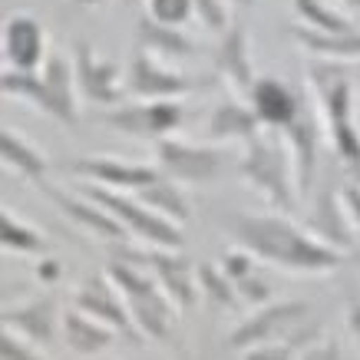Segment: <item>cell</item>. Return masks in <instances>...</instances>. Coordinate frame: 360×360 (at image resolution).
Instances as JSON below:
<instances>
[{
  "instance_id": "cell-1",
  "label": "cell",
  "mask_w": 360,
  "mask_h": 360,
  "mask_svg": "<svg viewBox=\"0 0 360 360\" xmlns=\"http://www.w3.org/2000/svg\"><path fill=\"white\" fill-rule=\"evenodd\" d=\"M229 229L241 248H248L255 258L281 264L288 271L321 274L340 264V251L317 241L284 215H231Z\"/></svg>"
},
{
  "instance_id": "cell-2",
  "label": "cell",
  "mask_w": 360,
  "mask_h": 360,
  "mask_svg": "<svg viewBox=\"0 0 360 360\" xmlns=\"http://www.w3.org/2000/svg\"><path fill=\"white\" fill-rule=\"evenodd\" d=\"M0 89H4V96L27 99L30 106H37L40 112H46L50 120H56L60 126H66V129H73V126L79 122L77 73H73V63L60 53L46 56L44 70H37V73L4 70Z\"/></svg>"
},
{
  "instance_id": "cell-3",
  "label": "cell",
  "mask_w": 360,
  "mask_h": 360,
  "mask_svg": "<svg viewBox=\"0 0 360 360\" xmlns=\"http://www.w3.org/2000/svg\"><path fill=\"white\" fill-rule=\"evenodd\" d=\"M106 274L110 281L116 284V291L122 295L126 307H129V317L136 330L142 338L153 340H165L169 338V324H172V297L162 291V284L155 281V274L139 262H129V258H116V262L106 264Z\"/></svg>"
},
{
  "instance_id": "cell-4",
  "label": "cell",
  "mask_w": 360,
  "mask_h": 360,
  "mask_svg": "<svg viewBox=\"0 0 360 360\" xmlns=\"http://www.w3.org/2000/svg\"><path fill=\"white\" fill-rule=\"evenodd\" d=\"M238 172L278 212H295L297 208L295 159H291V149L284 142H274L268 136L245 142V153L238 159Z\"/></svg>"
},
{
  "instance_id": "cell-5",
  "label": "cell",
  "mask_w": 360,
  "mask_h": 360,
  "mask_svg": "<svg viewBox=\"0 0 360 360\" xmlns=\"http://www.w3.org/2000/svg\"><path fill=\"white\" fill-rule=\"evenodd\" d=\"M311 89L321 106V116L328 122V139L334 153L357 169L360 165V132L354 126V83L347 77L334 73L330 66L314 63L311 66Z\"/></svg>"
},
{
  "instance_id": "cell-6",
  "label": "cell",
  "mask_w": 360,
  "mask_h": 360,
  "mask_svg": "<svg viewBox=\"0 0 360 360\" xmlns=\"http://www.w3.org/2000/svg\"><path fill=\"white\" fill-rule=\"evenodd\" d=\"M79 192L86 198H93L96 205H103L110 212L112 219L120 221L122 229L142 238L149 248H169V251H182L186 248V238H182V229L175 221L155 215L153 208H146L136 195H122L116 188H106V186H79Z\"/></svg>"
},
{
  "instance_id": "cell-7",
  "label": "cell",
  "mask_w": 360,
  "mask_h": 360,
  "mask_svg": "<svg viewBox=\"0 0 360 360\" xmlns=\"http://www.w3.org/2000/svg\"><path fill=\"white\" fill-rule=\"evenodd\" d=\"M155 159H159V169L169 179L186 182V186H208V182H215L229 172V153L225 149L195 146V142L175 139V136H165V139L155 142Z\"/></svg>"
},
{
  "instance_id": "cell-8",
  "label": "cell",
  "mask_w": 360,
  "mask_h": 360,
  "mask_svg": "<svg viewBox=\"0 0 360 360\" xmlns=\"http://www.w3.org/2000/svg\"><path fill=\"white\" fill-rule=\"evenodd\" d=\"M126 96H136V99H182L195 89H205L212 86V79H195V77H186L179 73L172 66H165L162 60H155L153 53H146L136 46V53L129 60V70H126Z\"/></svg>"
},
{
  "instance_id": "cell-9",
  "label": "cell",
  "mask_w": 360,
  "mask_h": 360,
  "mask_svg": "<svg viewBox=\"0 0 360 360\" xmlns=\"http://www.w3.org/2000/svg\"><path fill=\"white\" fill-rule=\"evenodd\" d=\"M307 311H311V307H307L304 301H278V304L258 307L245 324H238V328L231 330L229 347L245 354V350L262 347V344L288 340L297 328H301V324H304Z\"/></svg>"
},
{
  "instance_id": "cell-10",
  "label": "cell",
  "mask_w": 360,
  "mask_h": 360,
  "mask_svg": "<svg viewBox=\"0 0 360 360\" xmlns=\"http://www.w3.org/2000/svg\"><path fill=\"white\" fill-rule=\"evenodd\" d=\"M182 103L179 99H153V103H129L106 112V126L132 139H165L182 126Z\"/></svg>"
},
{
  "instance_id": "cell-11",
  "label": "cell",
  "mask_w": 360,
  "mask_h": 360,
  "mask_svg": "<svg viewBox=\"0 0 360 360\" xmlns=\"http://www.w3.org/2000/svg\"><path fill=\"white\" fill-rule=\"evenodd\" d=\"M120 258L146 264L155 274V281L162 284V291L172 297V304L179 311H188L198 297V284H195V268L182 251H169V248H149V251H120Z\"/></svg>"
},
{
  "instance_id": "cell-12",
  "label": "cell",
  "mask_w": 360,
  "mask_h": 360,
  "mask_svg": "<svg viewBox=\"0 0 360 360\" xmlns=\"http://www.w3.org/2000/svg\"><path fill=\"white\" fill-rule=\"evenodd\" d=\"M73 73H77V89L96 106H120L126 99V83L120 79L122 77L120 63L96 56V50L86 40H79L73 46Z\"/></svg>"
},
{
  "instance_id": "cell-13",
  "label": "cell",
  "mask_w": 360,
  "mask_h": 360,
  "mask_svg": "<svg viewBox=\"0 0 360 360\" xmlns=\"http://www.w3.org/2000/svg\"><path fill=\"white\" fill-rule=\"evenodd\" d=\"M73 304L79 307V311H86L89 317H96V321H103L106 328H112L116 334H122L126 340H132V344H139V330H136V324H132L129 317V307H126V301H122V295L116 291V284L110 281V274H89L86 281L77 288V295H73Z\"/></svg>"
},
{
  "instance_id": "cell-14",
  "label": "cell",
  "mask_w": 360,
  "mask_h": 360,
  "mask_svg": "<svg viewBox=\"0 0 360 360\" xmlns=\"http://www.w3.org/2000/svg\"><path fill=\"white\" fill-rule=\"evenodd\" d=\"M46 30L33 13H13L4 23V60L7 70L37 73L46 63Z\"/></svg>"
},
{
  "instance_id": "cell-15",
  "label": "cell",
  "mask_w": 360,
  "mask_h": 360,
  "mask_svg": "<svg viewBox=\"0 0 360 360\" xmlns=\"http://www.w3.org/2000/svg\"><path fill=\"white\" fill-rule=\"evenodd\" d=\"M70 172L93 179V186H106L116 192H139V188L153 186L159 179V169L139 162H120L110 155H79L70 162Z\"/></svg>"
},
{
  "instance_id": "cell-16",
  "label": "cell",
  "mask_w": 360,
  "mask_h": 360,
  "mask_svg": "<svg viewBox=\"0 0 360 360\" xmlns=\"http://www.w3.org/2000/svg\"><path fill=\"white\" fill-rule=\"evenodd\" d=\"M37 186L44 188V195L50 198V202L63 212L66 219L77 225V229L89 231V235H99V238H106V241H120L122 235H126V229H122L120 221L112 219L103 205H96L93 198L83 195V192H79V195H70V192H63V188L44 186V182H37Z\"/></svg>"
},
{
  "instance_id": "cell-17",
  "label": "cell",
  "mask_w": 360,
  "mask_h": 360,
  "mask_svg": "<svg viewBox=\"0 0 360 360\" xmlns=\"http://www.w3.org/2000/svg\"><path fill=\"white\" fill-rule=\"evenodd\" d=\"M215 70L221 73V79H229L238 96H251L258 77H255V66H251L248 33L241 23H231L229 30L221 33L219 46H215Z\"/></svg>"
},
{
  "instance_id": "cell-18",
  "label": "cell",
  "mask_w": 360,
  "mask_h": 360,
  "mask_svg": "<svg viewBox=\"0 0 360 360\" xmlns=\"http://www.w3.org/2000/svg\"><path fill=\"white\" fill-rule=\"evenodd\" d=\"M60 317L63 314H56L53 297H33L27 304L4 311V330H13V334H20L23 340H30L37 347H46L56 338Z\"/></svg>"
},
{
  "instance_id": "cell-19",
  "label": "cell",
  "mask_w": 360,
  "mask_h": 360,
  "mask_svg": "<svg viewBox=\"0 0 360 360\" xmlns=\"http://www.w3.org/2000/svg\"><path fill=\"white\" fill-rule=\"evenodd\" d=\"M307 225H311V235H314L317 241L330 245L334 251H354V245H357V235H354L357 229L350 225L347 212L340 205V192L334 195L330 188H324V192L317 195L314 208H311Z\"/></svg>"
},
{
  "instance_id": "cell-20",
  "label": "cell",
  "mask_w": 360,
  "mask_h": 360,
  "mask_svg": "<svg viewBox=\"0 0 360 360\" xmlns=\"http://www.w3.org/2000/svg\"><path fill=\"white\" fill-rule=\"evenodd\" d=\"M251 110L258 112V120L274 129H288L291 122L301 116V99L288 83L274 77H258L255 89H251Z\"/></svg>"
},
{
  "instance_id": "cell-21",
  "label": "cell",
  "mask_w": 360,
  "mask_h": 360,
  "mask_svg": "<svg viewBox=\"0 0 360 360\" xmlns=\"http://www.w3.org/2000/svg\"><path fill=\"white\" fill-rule=\"evenodd\" d=\"M60 334H63L66 347L73 350V354H79V357L103 354V350H110L112 340H116V330L106 328L96 317H89L86 311H79L77 304L63 311V317H60Z\"/></svg>"
},
{
  "instance_id": "cell-22",
  "label": "cell",
  "mask_w": 360,
  "mask_h": 360,
  "mask_svg": "<svg viewBox=\"0 0 360 360\" xmlns=\"http://www.w3.org/2000/svg\"><path fill=\"white\" fill-rule=\"evenodd\" d=\"M284 146L291 149L295 159V179H297V195H307L317 175V126L311 116H297L288 129H284Z\"/></svg>"
},
{
  "instance_id": "cell-23",
  "label": "cell",
  "mask_w": 360,
  "mask_h": 360,
  "mask_svg": "<svg viewBox=\"0 0 360 360\" xmlns=\"http://www.w3.org/2000/svg\"><path fill=\"white\" fill-rule=\"evenodd\" d=\"M262 126L264 122L258 120V112L238 103V99H225L219 103L212 116H208V139L212 142H251L262 136Z\"/></svg>"
},
{
  "instance_id": "cell-24",
  "label": "cell",
  "mask_w": 360,
  "mask_h": 360,
  "mask_svg": "<svg viewBox=\"0 0 360 360\" xmlns=\"http://www.w3.org/2000/svg\"><path fill=\"white\" fill-rule=\"evenodd\" d=\"M136 46L146 50V53H153L155 60H188L195 53V44L179 27H165V23L153 20V17H142L139 20Z\"/></svg>"
},
{
  "instance_id": "cell-25",
  "label": "cell",
  "mask_w": 360,
  "mask_h": 360,
  "mask_svg": "<svg viewBox=\"0 0 360 360\" xmlns=\"http://www.w3.org/2000/svg\"><path fill=\"white\" fill-rule=\"evenodd\" d=\"M136 198H139L146 208H153L155 215H162V219L175 221V225H186V221L192 219V205H188L186 192H182V186H179L175 179H169V175H159L153 186L139 188Z\"/></svg>"
},
{
  "instance_id": "cell-26",
  "label": "cell",
  "mask_w": 360,
  "mask_h": 360,
  "mask_svg": "<svg viewBox=\"0 0 360 360\" xmlns=\"http://www.w3.org/2000/svg\"><path fill=\"white\" fill-rule=\"evenodd\" d=\"M291 37L311 56H324V60H360V30L321 33V30H311V27H291Z\"/></svg>"
},
{
  "instance_id": "cell-27",
  "label": "cell",
  "mask_w": 360,
  "mask_h": 360,
  "mask_svg": "<svg viewBox=\"0 0 360 360\" xmlns=\"http://www.w3.org/2000/svg\"><path fill=\"white\" fill-rule=\"evenodd\" d=\"M0 159H4V165H13L23 179H30V182H44L46 155L40 153L33 142L23 139L20 132H13V129L0 132Z\"/></svg>"
},
{
  "instance_id": "cell-28",
  "label": "cell",
  "mask_w": 360,
  "mask_h": 360,
  "mask_svg": "<svg viewBox=\"0 0 360 360\" xmlns=\"http://www.w3.org/2000/svg\"><path fill=\"white\" fill-rule=\"evenodd\" d=\"M0 245L7 251H17V255H44L46 251V238L40 231L20 221L11 208L0 212Z\"/></svg>"
},
{
  "instance_id": "cell-29",
  "label": "cell",
  "mask_w": 360,
  "mask_h": 360,
  "mask_svg": "<svg viewBox=\"0 0 360 360\" xmlns=\"http://www.w3.org/2000/svg\"><path fill=\"white\" fill-rule=\"evenodd\" d=\"M291 7H295V13L311 30H321V33H354L357 30L344 13L330 11L324 0H291Z\"/></svg>"
},
{
  "instance_id": "cell-30",
  "label": "cell",
  "mask_w": 360,
  "mask_h": 360,
  "mask_svg": "<svg viewBox=\"0 0 360 360\" xmlns=\"http://www.w3.org/2000/svg\"><path fill=\"white\" fill-rule=\"evenodd\" d=\"M198 288L205 291V297L212 304L219 307H238V291H235V281H231L229 274L215 268V264H202L198 268Z\"/></svg>"
},
{
  "instance_id": "cell-31",
  "label": "cell",
  "mask_w": 360,
  "mask_h": 360,
  "mask_svg": "<svg viewBox=\"0 0 360 360\" xmlns=\"http://www.w3.org/2000/svg\"><path fill=\"white\" fill-rule=\"evenodd\" d=\"M195 13L192 0H149V17L165 27H182Z\"/></svg>"
},
{
  "instance_id": "cell-32",
  "label": "cell",
  "mask_w": 360,
  "mask_h": 360,
  "mask_svg": "<svg viewBox=\"0 0 360 360\" xmlns=\"http://www.w3.org/2000/svg\"><path fill=\"white\" fill-rule=\"evenodd\" d=\"M192 7H195V17L202 20V27H205V30L225 33V30L231 27L225 0H192Z\"/></svg>"
},
{
  "instance_id": "cell-33",
  "label": "cell",
  "mask_w": 360,
  "mask_h": 360,
  "mask_svg": "<svg viewBox=\"0 0 360 360\" xmlns=\"http://www.w3.org/2000/svg\"><path fill=\"white\" fill-rule=\"evenodd\" d=\"M235 291H238V297L245 301V304H251V307L271 304V284L264 281L258 271L248 274V278H241V281H235Z\"/></svg>"
},
{
  "instance_id": "cell-34",
  "label": "cell",
  "mask_w": 360,
  "mask_h": 360,
  "mask_svg": "<svg viewBox=\"0 0 360 360\" xmlns=\"http://www.w3.org/2000/svg\"><path fill=\"white\" fill-rule=\"evenodd\" d=\"M0 357L4 360H46L37 344L23 340L20 334H13V330H4V338H0Z\"/></svg>"
},
{
  "instance_id": "cell-35",
  "label": "cell",
  "mask_w": 360,
  "mask_h": 360,
  "mask_svg": "<svg viewBox=\"0 0 360 360\" xmlns=\"http://www.w3.org/2000/svg\"><path fill=\"white\" fill-rule=\"evenodd\" d=\"M221 271L229 274L231 281H241V278H248L255 274V255L248 248H231L221 255Z\"/></svg>"
},
{
  "instance_id": "cell-36",
  "label": "cell",
  "mask_w": 360,
  "mask_h": 360,
  "mask_svg": "<svg viewBox=\"0 0 360 360\" xmlns=\"http://www.w3.org/2000/svg\"><path fill=\"white\" fill-rule=\"evenodd\" d=\"M241 360H295V347L288 340L278 344H262V347H251L241 354Z\"/></svg>"
},
{
  "instance_id": "cell-37",
  "label": "cell",
  "mask_w": 360,
  "mask_h": 360,
  "mask_svg": "<svg viewBox=\"0 0 360 360\" xmlns=\"http://www.w3.org/2000/svg\"><path fill=\"white\" fill-rule=\"evenodd\" d=\"M340 205H344V212H347L350 225L360 231V186L347 182V186L340 188Z\"/></svg>"
},
{
  "instance_id": "cell-38",
  "label": "cell",
  "mask_w": 360,
  "mask_h": 360,
  "mask_svg": "<svg viewBox=\"0 0 360 360\" xmlns=\"http://www.w3.org/2000/svg\"><path fill=\"white\" fill-rule=\"evenodd\" d=\"M37 278H40L44 284H53L56 278H60V264H56L53 258H44V262L37 264Z\"/></svg>"
},
{
  "instance_id": "cell-39",
  "label": "cell",
  "mask_w": 360,
  "mask_h": 360,
  "mask_svg": "<svg viewBox=\"0 0 360 360\" xmlns=\"http://www.w3.org/2000/svg\"><path fill=\"white\" fill-rule=\"evenodd\" d=\"M347 328H350V334H354V340L360 344V301H354V304L347 307Z\"/></svg>"
},
{
  "instance_id": "cell-40",
  "label": "cell",
  "mask_w": 360,
  "mask_h": 360,
  "mask_svg": "<svg viewBox=\"0 0 360 360\" xmlns=\"http://www.w3.org/2000/svg\"><path fill=\"white\" fill-rule=\"evenodd\" d=\"M73 4H79V7H103L106 0H73Z\"/></svg>"
},
{
  "instance_id": "cell-41",
  "label": "cell",
  "mask_w": 360,
  "mask_h": 360,
  "mask_svg": "<svg viewBox=\"0 0 360 360\" xmlns=\"http://www.w3.org/2000/svg\"><path fill=\"white\" fill-rule=\"evenodd\" d=\"M350 182H354V186H360V165L354 169V179H350Z\"/></svg>"
},
{
  "instance_id": "cell-42",
  "label": "cell",
  "mask_w": 360,
  "mask_h": 360,
  "mask_svg": "<svg viewBox=\"0 0 360 360\" xmlns=\"http://www.w3.org/2000/svg\"><path fill=\"white\" fill-rule=\"evenodd\" d=\"M347 4H350V7H357V11H360V0H347Z\"/></svg>"
},
{
  "instance_id": "cell-43",
  "label": "cell",
  "mask_w": 360,
  "mask_h": 360,
  "mask_svg": "<svg viewBox=\"0 0 360 360\" xmlns=\"http://www.w3.org/2000/svg\"><path fill=\"white\" fill-rule=\"evenodd\" d=\"M238 4H251V0H238Z\"/></svg>"
}]
</instances>
